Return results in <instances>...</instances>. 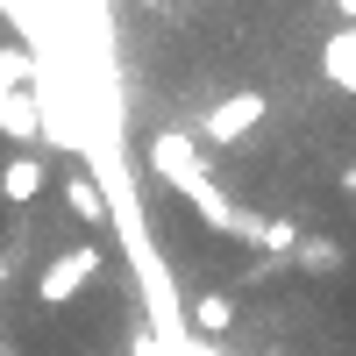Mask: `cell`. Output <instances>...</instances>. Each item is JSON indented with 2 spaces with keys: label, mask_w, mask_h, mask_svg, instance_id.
Returning a JSON list of instances; mask_svg holds the SVG:
<instances>
[{
  "label": "cell",
  "mask_w": 356,
  "mask_h": 356,
  "mask_svg": "<svg viewBox=\"0 0 356 356\" xmlns=\"http://www.w3.org/2000/svg\"><path fill=\"white\" fill-rule=\"evenodd\" d=\"M100 264H107V257H100L93 243H86V250H65V257H57L50 271L36 278V300H43V307H65L72 292H86V285L100 278Z\"/></svg>",
  "instance_id": "6da1fadb"
},
{
  "label": "cell",
  "mask_w": 356,
  "mask_h": 356,
  "mask_svg": "<svg viewBox=\"0 0 356 356\" xmlns=\"http://www.w3.org/2000/svg\"><path fill=\"white\" fill-rule=\"evenodd\" d=\"M264 107H271L264 93H228L214 114H207V143H243V136L264 122Z\"/></svg>",
  "instance_id": "7a4b0ae2"
},
{
  "label": "cell",
  "mask_w": 356,
  "mask_h": 356,
  "mask_svg": "<svg viewBox=\"0 0 356 356\" xmlns=\"http://www.w3.org/2000/svg\"><path fill=\"white\" fill-rule=\"evenodd\" d=\"M321 79H328L342 100H356V22H342L335 36H321Z\"/></svg>",
  "instance_id": "3957f363"
},
{
  "label": "cell",
  "mask_w": 356,
  "mask_h": 356,
  "mask_svg": "<svg viewBox=\"0 0 356 356\" xmlns=\"http://www.w3.org/2000/svg\"><path fill=\"white\" fill-rule=\"evenodd\" d=\"M43 193V157H8V164H0V200H8V207H29V200H36Z\"/></svg>",
  "instance_id": "277c9868"
},
{
  "label": "cell",
  "mask_w": 356,
  "mask_h": 356,
  "mask_svg": "<svg viewBox=\"0 0 356 356\" xmlns=\"http://www.w3.org/2000/svg\"><path fill=\"white\" fill-rule=\"evenodd\" d=\"M65 207H72L86 228H100V221H107V193H100L86 171H65Z\"/></svg>",
  "instance_id": "5b68a950"
},
{
  "label": "cell",
  "mask_w": 356,
  "mask_h": 356,
  "mask_svg": "<svg viewBox=\"0 0 356 356\" xmlns=\"http://www.w3.org/2000/svg\"><path fill=\"white\" fill-rule=\"evenodd\" d=\"M193 328L200 335H228L235 328V307L221 300V292H200V300H193Z\"/></svg>",
  "instance_id": "8992f818"
},
{
  "label": "cell",
  "mask_w": 356,
  "mask_h": 356,
  "mask_svg": "<svg viewBox=\"0 0 356 356\" xmlns=\"http://www.w3.org/2000/svg\"><path fill=\"white\" fill-rule=\"evenodd\" d=\"M335 8H342V22H356V0H335Z\"/></svg>",
  "instance_id": "52a82bcc"
},
{
  "label": "cell",
  "mask_w": 356,
  "mask_h": 356,
  "mask_svg": "<svg viewBox=\"0 0 356 356\" xmlns=\"http://www.w3.org/2000/svg\"><path fill=\"white\" fill-rule=\"evenodd\" d=\"M0 285H8V264H0Z\"/></svg>",
  "instance_id": "ba28073f"
}]
</instances>
